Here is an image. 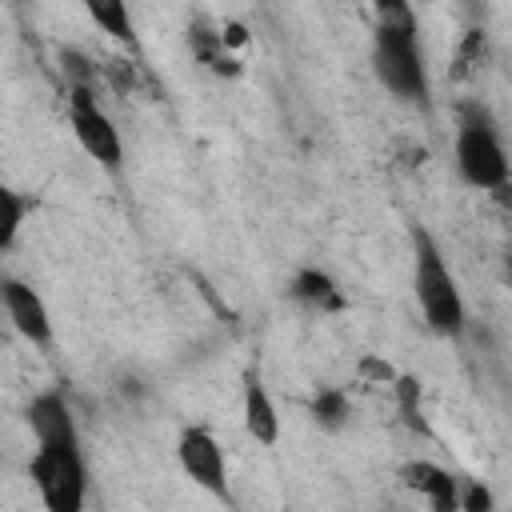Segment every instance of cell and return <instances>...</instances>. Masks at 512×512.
Segmentation results:
<instances>
[{
  "label": "cell",
  "mask_w": 512,
  "mask_h": 512,
  "mask_svg": "<svg viewBox=\"0 0 512 512\" xmlns=\"http://www.w3.org/2000/svg\"><path fill=\"white\" fill-rule=\"evenodd\" d=\"M60 64H64V72H68L72 88H92V76H96V68L88 64V56H84V52H76V48H64V52H60Z\"/></svg>",
  "instance_id": "18"
},
{
  "label": "cell",
  "mask_w": 512,
  "mask_h": 512,
  "mask_svg": "<svg viewBox=\"0 0 512 512\" xmlns=\"http://www.w3.org/2000/svg\"><path fill=\"white\" fill-rule=\"evenodd\" d=\"M28 428H32V436H36V444H56V448L80 444L72 408H68V400H64L60 392H40V396L28 404Z\"/></svg>",
  "instance_id": "8"
},
{
  "label": "cell",
  "mask_w": 512,
  "mask_h": 512,
  "mask_svg": "<svg viewBox=\"0 0 512 512\" xmlns=\"http://www.w3.org/2000/svg\"><path fill=\"white\" fill-rule=\"evenodd\" d=\"M372 64L380 84L408 104H428V68L420 52L416 16L408 4H376V32H372Z\"/></svg>",
  "instance_id": "1"
},
{
  "label": "cell",
  "mask_w": 512,
  "mask_h": 512,
  "mask_svg": "<svg viewBox=\"0 0 512 512\" xmlns=\"http://www.w3.org/2000/svg\"><path fill=\"white\" fill-rule=\"evenodd\" d=\"M244 428L256 444H276L280 440V416H276V404L268 396V388L260 384L256 372L244 376Z\"/></svg>",
  "instance_id": "10"
},
{
  "label": "cell",
  "mask_w": 512,
  "mask_h": 512,
  "mask_svg": "<svg viewBox=\"0 0 512 512\" xmlns=\"http://www.w3.org/2000/svg\"><path fill=\"white\" fill-rule=\"evenodd\" d=\"M312 416L324 424V428H340L348 420V396L340 388H320L312 396Z\"/></svg>",
  "instance_id": "17"
},
{
  "label": "cell",
  "mask_w": 512,
  "mask_h": 512,
  "mask_svg": "<svg viewBox=\"0 0 512 512\" xmlns=\"http://www.w3.org/2000/svg\"><path fill=\"white\" fill-rule=\"evenodd\" d=\"M484 56H488V40H484V32H480V28L464 32V40H460V48H456V68H452V76H456V80L472 76L476 68H484Z\"/></svg>",
  "instance_id": "15"
},
{
  "label": "cell",
  "mask_w": 512,
  "mask_h": 512,
  "mask_svg": "<svg viewBox=\"0 0 512 512\" xmlns=\"http://www.w3.org/2000/svg\"><path fill=\"white\" fill-rule=\"evenodd\" d=\"M188 44H192V52H196L212 72H220V76H236V60L228 56L224 36H220L208 20H196V24L188 28Z\"/></svg>",
  "instance_id": "12"
},
{
  "label": "cell",
  "mask_w": 512,
  "mask_h": 512,
  "mask_svg": "<svg viewBox=\"0 0 512 512\" xmlns=\"http://www.w3.org/2000/svg\"><path fill=\"white\" fill-rule=\"evenodd\" d=\"M0 304H4V316L12 320V328H16L24 340H32V344H48V340H52L48 308H44V300H40L24 280L4 276V280H0Z\"/></svg>",
  "instance_id": "7"
},
{
  "label": "cell",
  "mask_w": 512,
  "mask_h": 512,
  "mask_svg": "<svg viewBox=\"0 0 512 512\" xmlns=\"http://www.w3.org/2000/svg\"><path fill=\"white\" fill-rule=\"evenodd\" d=\"M88 16L112 36V40H120V44H128V48H136V32H132V16H128V8L120 4V0H92L88 4Z\"/></svg>",
  "instance_id": "13"
},
{
  "label": "cell",
  "mask_w": 512,
  "mask_h": 512,
  "mask_svg": "<svg viewBox=\"0 0 512 512\" xmlns=\"http://www.w3.org/2000/svg\"><path fill=\"white\" fill-rule=\"evenodd\" d=\"M392 388H396V404H400L404 424H408V428H416V432H428V428H424V420H420V380L404 372V376H396V380H392Z\"/></svg>",
  "instance_id": "16"
},
{
  "label": "cell",
  "mask_w": 512,
  "mask_h": 512,
  "mask_svg": "<svg viewBox=\"0 0 512 512\" xmlns=\"http://www.w3.org/2000/svg\"><path fill=\"white\" fill-rule=\"evenodd\" d=\"M412 252H416L412 288H416V300H420V312H424L428 328L440 332V336H460V328H464V300H460L456 276L448 272L436 240L424 228H412Z\"/></svg>",
  "instance_id": "2"
},
{
  "label": "cell",
  "mask_w": 512,
  "mask_h": 512,
  "mask_svg": "<svg viewBox=\"0 0 512 512\" xmlns=\"http://www.w3.org/2000/svg\"><path fill=\"white\" fill-rule=\"evenodd\" d=\"M360 372H368V376H376V380H396V372H392L384 360H376V356H364V360H360Z\"/></svg>",
  "instance_id": "20"
},
{
  "label": "cell",
  "mask_w": 512,
  "mask_h": 512,
  "mask_svg": "<svg viewBox=\"0 0 512 512\" xmlns=\"http://www.w3.org/2000/svg\"><path fill=\"white\" fill-rule=\"evenodd\" d=\"M176 456H180V468L192 476V484H200L212 496H224L228 492V480H224V448L216 444V436L208 428H184L180 432V444H176Z\"/></svg>",
  "instance_id": "6"
},
{
  "label": "cell",
  "mask_w": 512,
  "mask_h": 512,
  "mask_svg": "<svg viewBox=\"0 0 512 512\" xmlns=\"http://www.w3.org/2000/svg\"><path fill=\"white\" fill-rule=\"evenodd\" d=\"M28 476L44 500L48 512H84L88 496V476H84V456L80 444L56 448V444H36V456L28 464Z\"/></svg>",
  "instance_id": "4"
},
{
  "label": "cell",
  "mask_w": 512,
  "mask_h": 512,
  "mask_svg": "<svg viewBox=\"0 0 512 512\" xmlns=\"http://www.w3.org/2000/svg\"><path fill=\"white\" fill-rule=\"evenodd\" d=\"M68 116H72V132L80 140V148L108 172L120 168L124 160V144H120V132L116 124L104 116V108L96 104L92 88H72L68 92Z\"/></svg>",
  "instance_id": "5"
},
{
  "label": "cell",
  "mask_w": 512,
  "mask_h": 512,
  "mask_svg": "<svg viewBox=\"0 0 512 512\" xmlns=\"http://www.w3.org/2000/svg\"><path fill=\"white\" fill-rule=\"evenodd\" d=\"M404 484L412 488V492H420L424 500H428V508L432 512H460V480L452 476V472H444L440 464H432V460H412V464H404Z\"/></svg>",
  "instance_id": "9"
},
{
  "label": "cell",
  "mask_w": 512,
  "mask_h": 512,
  "mask_svg": "<svg viewBox=\"0 0 512 512\" xmlns=\"http://www.w3.org/2000/svg\"><path fill=\"white\" fill-rule=\"evenodd\" d=\"M460 512H492V492L480 480H460Z\"/></svg>",
  "instance_id": "19"
},
{
  "label": "cell",
  "mask_w": 512,
  "mask_h": 512,
  "mask_svg": "<svg viewBox=\"0 0 512 512\" xmlns=\"http://www.w3.org/2000/svg\"><path fill=\"white\" fill-rule=\"evenodd\" d=\"M288 292H292V300H300V304H308L316 312H344L348 308V300L336 288V280L328 272H320V268H300L292 276V288Z\"/></svg>",
  "instance_id": "11"
},
{
  "label": "cell",
  "mask_w": 512,
  "mask_h": 512,
  "mask_svg": "<svg viewBox=\"0 0 512 512\" xmlns=\"http://www.w3.org/2000/svg\"><path fill=\"white\" fill-rule=\"evenodd\" d=\"M456 168L464 176V184L472 188H488V192H504L508 184V160H504V144L496 132V120L484 104H460V124H456Z\"/></svg>",
  "instance_id": "3"
},
{
  "label": "cell",
  "mask_w": 512,
  "mask_h": 512,
  "mask_svg": "<svg viewBox=\"0 0 512 512\" xmlns=\"http://www.w3.org/2000/svg\"><path fill=\"white\" fill-rule=\"evenodd\" d=\"M24 212H28V200L20 192H12L8 184H0V252L12 248V240L24 224Z\"/></svg>",
  "instance_id": "14"
}]
</instances>
